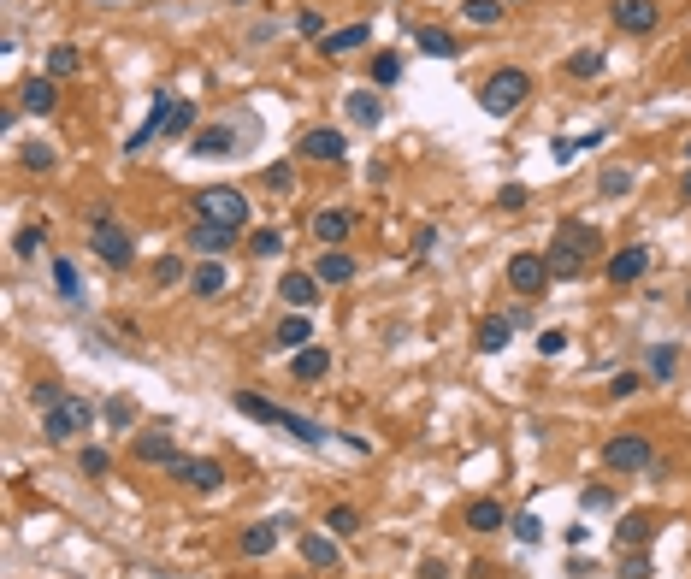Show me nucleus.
Wrapping results in <instances>:
<instances>
[{
	"mask_svg": "<svg viewBox=\"0 0 691 579\" xmlns=\"http://www.w3.org/2000/svg\"><path fill=\"white\" fill-rule=\"evenodd\" d=\"M296 30H302V36H325V18H319L314 6H308V12L296 18Z\"/></svg>",
	"mask_w": 691,
	"mask_h": 579,
	"instance_id": "59",
	"label": "nucleus"
},
{
	"mask_svg": "<svg viewBox=\"0 0 691 579\" xmlns=\"http://www.w3.org/2000/svg\"><path fill=\"white\" fill-rule=\"evenodd\" d=\"M432 249H438V225H420V237H414V255L426 260Z\"/></svg>",
	"mask_w": 691,
	"mask_h": 579,
	"instance_id": "58",
	"label": "nucleus"
},
{
	"mask_svg": "<svg viewBox=\"0 0 691 579\" xmlns=\"http://www.w3.org/2000/svg\"><path fill=\"white\" fill-rule=\"evenodd\" d=\"M54 284H60V296L65 302H77V296H83V284H77V266H71V260H54Z\"/></svg>",
	"mask_w": 691,
	"mask_h": 579,
	"instance_id": "48",
	"label": "nucleus"
},
{
	"mask_svg": "<svg viewBox=\"0 0 691 579\" xmlns=\"http://www.w3.org/2000/svg\"><path fill=\"white\" fill-rule=\"evenodd\" d=\"M308 337H314V320H308V314H284L278 331H272V349H290V355H296V349H308Z\"/></svg>",
	"mask_w": 691,
	"mask_h": 579,
	"instance_id": "32",
	"label": "nucleus"
},
{
	"mask_svg": "<svg viewBox=\"0 0 691 579\" xmlns=\"http://www.w3.org/2000/svg\"><path fill=\"white\" fill-rule=\"evenodd\" d=\"M638 390H644V373H615V379H609V396H615V402H627Z\"/></svg>",
	"mask_w": 691,
	"mask_h": 579,
	"instance_id": "52",
	"label": "nucleus"
},
{
	"mask_svg": "<svg viewBox=\"0 0 691 579\" xmlns=\"http://www.w3.org/2000/svg\"><path fill=\"white\" fill-rule=\"evenodd\" d=\"M650 550H627V562H621V579H650Z\"/></svg>",
	"mask_w": 691,
	"mask_h": 579,
	"instance_id": "53",
	"label": "nucleus"
},
{
	"mask_svg": "<svg viewBox=\"0 0 691 579\" xmlns=\"http://www.w3.org/2000/svg\"><path fill=\"white\" fill-rule=\"evenodd\" d=\"M508 526V509L497 497H473L467 503V532H503Z\"/></svg>",
	"mask_w": 691,
	"mask_h": 579,
	"instance_id": "29",
	"label": "nucleus"
},
{
	"mask_svg": "<svg viewBox=\"0 0 691 579\" xmlns=\"http://www.w3.org/2000/svg\"><path fill=\"white\" fill-rule=\"evenodd\" d=\"M278 432H290V438H296V444H308V450H325V444H331V432H325L319 420L296 414V408H284V402H278Z\"/></svg>",
	"mask_w": 691,
	"mask_h": 579,
	"instance_id": "23",
	"label": "nucleus"
},
{
	"mask_svg": "<svg viewBox=\"0 0 691 579\" xmlns=\"http://www.w3.org/2000/svg\"><path fill=\"white\" fill-rule=\"evenodd\" d=\"M325 373H331V349H319V343L296 349V361H290V379H296V385H319Z\"/></svg>",
	"mask_w": 691,
	"mask_h": 579,
	"instance_id": "25",
	"label": "nucleus"
},
{
	"mask_svg": "<svg viewBox=\"0 0 691 579\" xmlns=\"http://www.w3.org/2000/svg\"><path fill=\"white\" fill-rule=\"evenodd\" d=\"M302 160H325V166H343L349 160V136L337 125H314V130H302V148H296Z\"/></svg>",
	"mask_w": 691,
	"mask_h": 579,
	"instance_id": "10",
	"label": "nucleus"
},
{
	"mask_svg": "<svg viewBox=\"0 0 691 579\" xmlns=\"http://www.w3.org/2000/svg\"><path fill=\"white\" fill-rule=\"evenodd\" d=\"M237 237H243V231H231V225H207V219H195V225L184 231V243L201 260H225L231 249H237Z\"/></svg>",
	"mask_w": 691,
	"mask_h": 579,
	"instance_id": "11",
	"label": "nucleus"
},
{
	"mask_svg": "<svg viewBox=\"0 0 691 579\" xmlns=\"http://www.w3.org/2000/svg\"><path fill=\"white\" fill-rule=\"evenodd\" d=\"M89 249H95L101 266H113V272H130V266H136V237L119 225L113 207H89Z\"/></svg>",
	"mask_w": 691,
	"mask_h": 579,
	"instance_id": "1",
	"label": "nucleus"
},
{
	"mask_svg": "<svg viewBox=\"0 0 691 579\" xmlns=\"http://www.w3.org/2000/svg\"><path fill=\"white\" fill-rule=\"evenodd\" d=\"M650 461H656V450H650L644 432H609V444H603L609 473H650Z\"/></svg>",
	"mask_w": 691,
	"mask_h": 579,
	"instance_id": "6",
	"label": "nucleus"
},
{
	"mask_svg": "<svg viewBox=\"0 0 691 579\" xmlns=\"http://www.w3.org/2000/svg\"><path fill=\"white\" fill-rule=\"evenodd\" d=\"M302 562H308L314 574H337V568H343V550H337L331 532H302Z\"/></svg>",
	"mask_w": 691,
	"mask_h": 579,
	"instance_id": "20",
	"label": "nucleus"
},
{
	"mask_svg": "<svg viewBox=\"0 0 691 579\" xmlns=\"http://www.w3.org/2000/svg\"><path fill=\"white\" fill-rule=\"evenodd\" d=\"M349 119L361 130H378L384 125V101H378V89L367 83V89H349Z\"/></svg>",
	"mask_w": 691,
	"mask_h": 579,
	"instance_id": "28",
	"label": "nucleus"
},
{
	"mask_svg": "<svg viewBox=\"0 0 691 579\" xmlns=\"http://www.w3.org/2000/svg\"><path fill=\"white\" fill-rule=\"evenodd\" d=\"M189 201H195V219H207V225H231V231L249 225V195L237 190V184H207Z\"/></svg>",
	"mask_w": 691,
	"mask_h": 579,
	"instance_id": "4",
	"label": "nucleus"
},
{
	"mask_svg": "<svg viewBox=\"0 0 691 579\" xmlns=\"http://www.w3.org/2000/svg\"><path fill=\"white\" fill-rule=\"evenodd\" d=\"M414 42H420V54H432V60H455V54H461L455 30H443V24H414Z\"/></svg>",
	"mask_w": 691,
	"mask_h": 579,
	"instance_id": "27",
	"label": "nucleus"
},
{
	"mask_svg": "<svg viewBox=\"0 0 691 579\" xmlns=\"http://www.w3.org/2000/svg\"><path fill=\"white\" fill-rule=\"evenodd\" d=\"M278 296L296 308V314H308V308H319V296H325V284H319L314 272H284L278 278Z\"/></svg>",
	"mask_w": 691,
	"mask_h": 579,
	"instance_id": "18",
	"label": "nucleus"
},
{
	"mask_svg": "<svg viewBox=\"0 0 691 579\" xmlns=\"http://www.w3.org/2000/svg\"><path fill=\"white\" fill-rule=\"evenodd\" d=\"M644 373H650L656 385H674V379H680V349H674V343H650Z\"/></svg>",
	"mask_w": 691,
	"mask_h": 579,
	"instance_id": "31",
	"label": "nucleus"
},
{
	"mask_svg": "<svg viewBox=\"0 0 691 579\" xmlns=\"http://www.w3.org/2000/svg\"><path fill=\"white\" fill-rule=\"evenodd\" d=\"M402 83V54H373V89H396Z\"/></svg>",
	"mask_w": 691,
	"mask_h": 579,
	"instance_id": "41",
	"label": "nucleus"
},
{
	"mask_svg": "<svg viewBox=\"0 0 691 579\" xmlns=\"http://www.w3.org/2000/svg\"><path fill=\"white\" fill-rule=\"evenodd\" d=\"M225 290H231V266H225V260H201V266L189 272V296H195V302H219Z\"/></svg>",
	"mask_w": 691,
	"mask_h": 579,
	"instance_id": "14",
	"label": "nucleus"
},
{
	"mask_svg": "<svg viewBox=\"0 0 691 579\" xmlns=\"http://www.w3.org/2000/svg\"><path fill=\"white\" fill-rule=\"evenodd\" d=\"M166 479H178V485H189V491H201V497H213L231 473L213 461V455H178L172 467H166Z\"/></svg>",
	"mask_w": 691,
	"mask_h": 579,
	"instance_id": "7",
	"label": "nucleus"
},
{
	"mask_svg": "<svg viewBox=\"0 0 691 579\" xmlns=\"http://www.w3.org/2000/svg\"><path fill=\"white\" fill-rule=\"evenodd\" d=\"M260 184H266V190H278V195H290V190H296V172L278 160V166H266V172H260Z\"/></svg>",
	"mask_w": 691,
	"mask_h": 579,
	"instance_id": "50",
	"label": "nucleus"
},
{
	"mask_svg": "<svg viewBox=\"0 0 691 579\" xmlns=\"http://www.w3.org/2000/svg\"><path fill=\"white\" fill-rule=\"evenodd\" d=\"M42 243H48V225H18L12 255H18V260H36V255H42Z\"/></svg>",
	"mask_w": 691,
	"mask_h": 579,
	"instance_id": "39",
	"label": "nucleus"
},
{
	"mask_svg": "<svg viewBox=\"0 0 691 579\" xmlns=\"http://www.w3.org/2000/svg\"><path fill=\"white\" fill-rule=\"evenodd\" d=\"M680 154H686V166H691V136H686V148H680Z\"/></svg>",
	"mask_w": 691,
	"mask_h": 579,
	"instance_id": "62",
	"label": "nucleus"
},
{
	"mask_svg": "<svg viewBox=\"0 0 691 579\" xmlns=\"http://www.w3.org/2000/svg\"><path fill=\"white\" fill-rule=\"evenodd\" d=\"M615 538H621L627 550H650V538H656V515H644V509H632V515H621V526H615Z\"/></svg>",
	"mask_w": 691,
	"mask_h": 579,
	"instance_id": "30",
	"label": "nucleus"
},
{
	"mask_svg": "<svg viewBox=\"0 0 691 579\" xmlns=\"http://www.w3.org/2000/svg\"><path fill=\"white\" fill-rule=\"evenodd\" d=\"M172 107H178V95H166V89H160V95H154V107H148V125H142V130H130L125 154H142V148H148V142H154L160 130L172 125Z\"/></svg>",
	"mask_w": 691,
	"mask_h": 579,
	"instance_id": "19",
	"label": "nucleus"
},
{
	"mask_svg": "<svg viewBox=\"0 0 691 579\" xmlns=\"http://www.w3.org/2000/svg\"><path fill=\"white\" fill-rule=\"evenodd\" d=\"M95 420H101V408H95L89 396H71V390H65V402H54V408L42 414V438H48V444H77L83 432H95Z\"/></svg>",
	"mask_w": 691,
	"mask_h": 579,
	"instance_id": "3",
	"label": "nucleus"
},
{
	"mask_svg": "<svg viewBox=\"0 0 691 579\" xmlns=\"http://www.w3.org/2000/svg\"><path fill=\"white\" fill-rule=\"evenodd\" d=\"M632 184H638L632 166H603V172H597V190L609 195V201H615V195H632Z\"/></svg>",
	"mask_w": 691,
	"mask_h": 579,
	"instance_id": "37",
	"label": "nucleus"
},
{
	"mask_svg": "<svg viewBox=\"0 0 691 579\" xmlns=\"http://www.w3.org/2000/svg\"><path fill=\"white\" fill-rule=\"evenodd\" d=\"M18 160H24V172H54V166H60V154H54L48 142H24Z\"/></svg>",
	"mask_w": 691,
	"mask_h": 579,
	"instance_id": "43",
	"label": "nucleus"
},
{
	"mask_svg": "<svg viewBox=\"0 0 691 579\" xmlns=\"http://www.w3.org/2000/svg\"><path fill=\"white\" fill-rule=\"evenodd\" d=\"M77 71H83V54H77L71 42L48 48V77H77Z\"/></svg>",
	"mask_w": 691,
	"mask_h": 579,
	"instance_id": "40",
	"label": "nucleus"
},
{
	"mask_svg": "<svg viewBox=\"0 0 691 579\" xmlns=\"http://www.w3.org/2000/svg\"><path fill=\"white\" fill-rule=\"evenodd\" d=\"M680 201H691V172H686V184H680Z\"/></svg>",
	"mask_w": 691,
	"mask_h": 579,
	"instance_id": "61",
	"label": "nucleus"
},
{
	"mask_svg": "<svg viewBox=\"0 0 691 579\" xmlns=\"http://www.w3.org/2000/svg\"><path fill=\"white\" fill-rule=\"evenodd\" d=\"M30 402H36V408H42V414H48V408H54V402H65V390L54 385V379H42V385H30Z\"/></svg>",
	"mask_w": 691,
	"mask_h": 579,
	"instance_id": "55",
	"label": "nucleus"
},
{
	"mask_svg": "<svg viewBox=\"0 0 691 579\" xmlns=\"http://www.w3.org/2000/svg\"><path fill=\"white\" fill-rule=\"evenodd\" d=\"M514 532H520V544H538V538H544V520L538 515H514Z\"/></svg>",
	"mask_w": 691,
	"mask_h": 579,
	"instance_id": "57",
	"label": "nucleus"
},
{
	"mask_svg": "<svg viewBox=\"0 0 691 579\" xmlns=\"http://www.w3.org/2000/svg\"><path fill=\"white\" fill-rule=\"evenodd\" d=\"M461 18L479 24V30H497L503 24V0H461Z\"/></svg>",
	"mask_w": 691,
	"mask_h": 579,
	"instance_id": "36",
	"label": "nucleus"
},
{
	"mask_svg": "<svg viewBox=\"0 0 691 579\" xmlns=\"http://www.w3.org/2000/svg\"><path fill=\"white\" fill-rule=\"evenodd\" d=\"M603 272H609V284H638V278L650 272V249H644V243H627V249H615V255L603 260Z\"/></svg>",
	"mask_w": 691,
	"mask_h": 579,
	"instance_id": "16",
	"label": "nucleus"
},
{
	"mask_svg": "<svg viewBox=\"0 0 691 579\" xmlns=\"http://www.w3.org/2000/svg\"><path fill=\"white\" fill-rule=\"evenodd\" d=\"M550 243H562V249H573V255H579V260H591V255H597V249H603V231H597L591 219H562Z\"/></svg>",
	"mask_w": 691,
	"mask_h": 579,
	"instance_id": "15",
	"label": "nucleus"
},
{
	"mask_svg": "<svg viewBox=\"0 0 691 579\" xmlns=\"http://www.w3.org/2000/svg\"><path fill=\"white\" fill-rule=\"evenodd\" d=\"M178 278H184V260H178V255H160V260H154V284H160V290H172Z\"/></svg>",
	"mask_w": 691,
	"mask_h": 579,
	"instance_id": "51",
	"label": "nucleus"
},
{
	"mask_svg": "<svg viewBox=\"0 0 691 579\" xmlns=\"http://www.w3.org/2000/svg\"><path fill=\"white\" fill-rule=\"evenodd\" d=\"M231 408H237V414H249V420H260V426H278V402H266L260 390H237V396H231Z\"/></svg>",
	"mask_w": 691,
	"mask_h": 579,
	"instance_id": "34",
	"label": "nucleus"
},
{
	"mask_svg": "<svg viewBox=\"0 0 691 579\" xmlns=\"http://www.w3.org/2000/svg\"><path fill=\"white\" fill-rule=\"evenodd\" d=\"M367 42H373L367 24H343V30H325V36H319V54L337 60V54H355V48H367Z\"/></svg>",
	"mask_w": 691,
	"mask_h": 579,
	"instance_id": "24",
	"label": "nucleus"
},
{
	"mask_svg": "<svg viewBox=\"0 0 691 579\" xmlns=\"http://www.w3.org/2000/svg\"><path fill=\"white\" fill-rule=\"evenodd\" d=\"M349 231H355V219H349L343 207H319V213H314V243H319V249H343V243H349Z\"/></svg>",
	"mask_w": 691,
	"mask_h": 579,
	"instance_id": "22",
	"label": "nucleus"
},
{
	"mask_svg": "<svg viewBox=\"0 0 691 579\" xmlns=\"http://www.w3.org/2000/svg\"><path fill=\"white\" fill-rule=\"evenodd\" d=\"M609 24H615L621 36H656L662 6H656V0H609Z\"/></svg>",
	"mask_w": 691,
	"mask_h": 579,
	"instance_id": "9",
	"label": "nucleus"
},
{
	"mask_svg": "<svg viewBox=\"0 0 691 579\" xmlns=\"http://www.w3.org/2000/svg\"><path fill=\"white\" fill-rule=\"evenodd\" d=\"M550 154H556V166H573L585 148H579V136H556V142H550Z\"/></svg>",
	"mask_w": 691,
	"mask_h": 579,
	"instance_id": "56",
	"label": "nucleus"
},
{
	"mask_svg": "<svg viewBox=\"0 0 691 579\" xmlns=\"http://www.w3.org/2000/svg\"><path fill=\"white\" fill-rule=\"evenodd\" d=\"M686 308H691V290H686Z\"/></svg>",
	"mask_w": 691,
	"mask_h": 579,
	"instance_id": "63",
	"label": "nucleus"
},
{
	"mask_svg": "<svg viewBox=\"0 0 691 579\" xmlns=\"http://www.w3.org/2000/svg\"><path fill=\"white\" fill-rule=\"evenodd\" d=\"M550 272H556V278H579V272H585V260L573 255V249H562V243H550Z\"/></svg>",
	"mask_w": 691,
	"mask_h": 579,
	"instance_id": "45",
	"label": "nucleus"
},
{
	"mask_svg": "<svg viewBox=\"0 0 691 579\" xmlns=\"http://www.w3.org/2000/svg\"><path fill=\"white\" fill-rule=\"evenodd\" d=\"M508 337H514V320H508V314H491V320H479V331H473V349H479V355H503Z\"/></svg>",
	"mask_w": 691,
	"mask_h": 579,
	"instance_id": "26",
	"label": "nucleus"
},
{
	"mask_svg": "<svg viewBox=\"0 0 691 579\" xmlns=\"http://www.w3.org/2000/svg\"><path fill=\"white\" fill-rule=\"evenodd\" d=\"M526 201H532V190H526V184H503V190H497V207H503V213H520Z\"/></svg>",
	"mask_w": 691,
	"mask_h": 579,
	"instance_id": "54",
	"label": "nucleus"
},
{
	"mask_svg": "<svg viewBox=\"0 0 691 579\" xmlns=\"http://www.w3.org/2000/svg\"><path fill=\"white\" fill-rule=\"evenodd\" d=\"M579 503H585V509H621V491H615V485H585Z\"/></svg>",
	"mask_w": 691,
	"mask_h": 579,
	"instance_id": "49",
	"label": "nucleus"
},
{
	"mask_svg": "<svg viewBox=\"0 0 691 579\" xmlns=\"http://www.w3.org/2000/svg\"><path fill=\"white\" fill-rule=\"evenodd\" d=\"M130 455H136L142 467H172L184 450H178L172 432H130Z\"/></svg>",
	"mask_w": 691,
	"mask_h": 579,
	"instance_id": "12",
	"label": "nucleus"
},
{
	"mask_svg": "<svg viewBox=\"0 0 691 579\" xmlns=\"http://www.w3.org/2000/svg\"><path fill=\"white\" fill-rule=\"evenodd\" d=\"M325 532H331V538H355V532H361V509H355V503H331V509H325Z\"/></svg>",
	"mask_w": 691,
	"mask_h": 579,
	"instance_id": "35",
	"label": "nucleus"
},
{
	"mask_svg": "<svg viewBox=\"0 0 691 579\" xmlns=\"http://www.w3.org/2000/svg\"><path fill=\"white\" fill-rule=\"evenodd\" d=\"M249 255L254 260H278L284 255V231H278V225H260V231L249 237Z\"/></svg>",
	"mask_w": 691,
	"mask_h": 579,
	"instance_id": "38",
	"label": "nucleus"
},
{
	"mask_svg": "<svg viewBox=\"0 0 691 579\" xmlns=\"http://www.w3.org/2000/svg\"><path fill=\"white\" fill-rule=\"evenodd\" d=\"M550 260L538 255V249H520V255L508 260V290L520 296V302H544L550 296Z\"/></svg>",
	"mask_w": 691,
	"mask_h": 579,
	"instance_id": "5",
	"label": "nucleus"
},
{
	"mask_svg": "<svg viewBox=\"0 0 691 579\" xmlns=\"http://www.w3.org/2000/svg\"><path fill=\"white\" fill-rule=\"evenodd\" d=\"M18 107L36 113V119H48V113L60 107V77H48V71H42V77H24V83H18Z\"/></svg>",
	"mask_w": 691,
	"mask_h": 579,
	"instance_id": "13",
	"label": "nucleus"
},
{
	"mask_svg": "<svg viewBox=\"0 0 691 579\" xmlns=\"http://www.w3.org/2000/svg\"><path fill=\"white\" fill-rule=\"evenodd\" d=\"M308 272H314L325 290H337V284H355V272H361V266H355L349 249H319V260L308 266Z\"/></svg>",
	"mask_w": 691,
	"mask_h": 579,
	"instance_id": "17",
	"label": "nucleus"
},
{
	"mask_svg": "<svg viewBox=\"0 0 691 579\" xmlns=\"http://www.w3.org/2000/svg\"><path fill=\"white\" fill-rule=\"evenodd\" d=\"M101 414H107V426H113V432H130V426H136V408H130V396H113Z\"/></svg>",
	"mask_w": 691,
	"mask_h": 579,
	"instance_id": "47",
	"label": "nucleus"
},
{
	"mask_svg": "<svg viewBox=\"0 0 691 579\" xmlns=\"http://www.w3.org/2000/svg\"><path fill=\"white\" fill-rule=\"evenodd\" d=\"M201 125V113H195V101H178V107H172V125H166V136H172V142H184L189 130Z\"/></svg>",
	"mask_w": 691,
	"mask_h": 579,
	"instance_id": "44",
	"label": "nucleus"
},
{
	"mask_svg": "<svg viewBox=\"0 0 691 579\" xmlns=\"http://www.w3.org/2000/svg\"><path fill=\"white\" fill-rule=\"evenodd\" d=\"M77 467H83V479H107V473H113V455L83 444V450H77Z\"/></svg>",
	"mask_w": 691,
	"mask_h": 579,
	"instance_id": "42",
	"label": "nucleus"
},
{
	"mask_svg": "<svg viewBox=\"0 0 691 579\" xmlns=\"http://www.w3.org/2000/svg\"><path fill=\"white\" fill-rule=\"evenodd\" d=\"M603 71H609V54H603V48H579V54H567V77H573V83H597Z\"/></svg>",
	"mask_w": 691,
	"mask_h": 579,
	"instance_id": "33",
	"label": "nucleus"
},
{
	"mask_svg": "<svg viewBox=\"0 0 691 579\" xmlns=\"http://www.w3.org/2000/svg\"><path fill=\"white\" fill-rule=\"evenodd\" d=\"M290 526H296L290 515H272V520H254V526H243V532H237V556H243V562L272 556V550H278V538H284Z\"/></svg>",
	"mask_w": 691,
	"mask_h": 579,
	"instance_id": "8",
	"label": "nucleus"
},
{
	"mask_svg": "<svg viewBox=\"0 0 691 579\" xmlns=\"http://www.w3.org/2000/svg\"><path fill=\"white\" fill-rule=\"evenodd\" d=\"M538 355H544V361L567 355V325H544V331H538Z\"/></svg>",
	"mask_w": 691,
	"mask_h": 579,
	"instance_id": "46",
	"label": "nucleus"
},
{
	"mask_svg": "<svg viewBox=\"0 0 691 579\" xmlns=\"http://www.w3.org/2000/svg\"><path fill=\"white\" fill-rule=\"evenodd\" d=\"M237 6H243V0H237Z\"/></svg>",
	"mask_w": 691,
	"mask_h": 579,
	"instance_id": "64",
	"label": "nucleus"
},
{
	"mask_svg": "<svg viewBox=\"0 0 691 579\" xmlns=\"http://www.w3.org/2000/svg\"><path fill=\"white\" fill-rule=\"evenodd\" d=\"M189 154H201V160H225V154H237V130L231 125H201L189 136Z\"/></svg>",
	"mask_w": 691,
	"mask_h": 579,
	"instance_id": "21",
	"label": "nucleus"
},
{
	"mask_svg": "<svg viewBox=\"0 0 691 579\" xmlns=\"http://www.w3.org/2000/svg\"><path fill=\"white\" fill-rule=\"evenodd\" d=\"M420 579H449V568H443L438 556H432V562H420Z\"/></svg>",
	"mask_w": 691,
	"mask_h": 579,
	"instance_id": "60",
	"label": "nucleus"
},
{
	"mask_svg": "<svg viewBox=\"0 0 691 579\" xmlns=\"http://www.w3.org/2000/svg\"><path fill=\"white\" fill-rule=\"evenodd\" d=\"M532 101V77L520 71V65H497L485 83H479V107L491 113V119H508V113H520Z\"/></svg>",
	"mask_w": 691,
	"mask_h": 579,
	"instance_id": "2",
	"label": "nucleus"
}]
</instances>
